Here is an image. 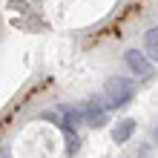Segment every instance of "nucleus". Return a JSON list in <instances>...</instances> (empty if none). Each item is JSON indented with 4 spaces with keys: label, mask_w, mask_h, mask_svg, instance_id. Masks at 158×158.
<instances>
[{
    "label": "nucleus",
    "mask_w": 158,
    "mask_h": 158,
    "mask_svg": "<svg viewBox=\"0 0 158 158\" xmlns=\"http://www.w3.org/2000/svg\"><path fill=\"white\" fill-rule=\"evenodd\" d=\"M69 147L58 127L52 124H32L29 132H23L12 147L9 158H66Z\"/></svg>",
    "instance_id": "nucleus-1"
},
{
    "label": "nucleus",
    "mask_w": 158,
    "mask_h": 158,
    "mask_svg": "<svg viewBox=\"0 0 158 158\" xmlns=\"http://www.w3.org/2000/svg\"><path fill=\"white\" fill-rule=\"evenodd\" d=\"M124 63L129 66V72H132L135 78H152V72H155L150 58H147L144 52H138V49H127L124 52Z\"/></svg>",
    "instance_id": "nucleus-2"
}]
</instances>
